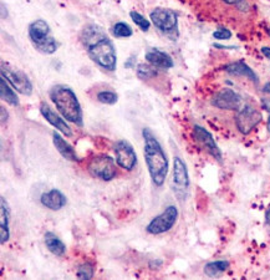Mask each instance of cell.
Returning a JSON list of instances; mask_svg holds the SVG:
<instances>
[{"instance_id":"8","label":"cell","mask_w":270,"mask_h":280,"mask_svg":"<svg viewBox=\"0 0 270 280\" xmlns=\"http://www.w3.org/2000/svg\"><path fill=\"white\" fill-rule=\"evenodd\" d=\"M152 23L162 33L171 35L177 33L178 17L173 10L166 8H157L149 14Z\"/></svg>"},{"instance_id":"27","label":"cell","mask_w":270,"mask_h":280,"mask_svg":"<svg viewBox=\"0 0 270 280\" xmlns=\"http://www.w3.org/2000/svg\"><path fill=\"white\" fill-rule=\"evenodd\" d=\"M97 100L101 104L115 105L117 100H119V96H117V94L112 92V91H100L97 94Z\"/></svg>"},{"instance_id":"32","label":"cell","mask_w":270,"mask_h":280,"mask_svg":"<svg viewBox=\"0 0 270 280\" xmlns=\"http://www.w3.org/2000/svg\"><path fill=\"white\" fill-rule=\"evenodd\" d=\"M261 54H263L266 59H269L270 60V48H268V46L261 48Z\"/></svg>"},{"instance_id":"14","label":"cell","mask_w":270,"mask_h":280,"mask_svg":"<svg viewBox=\"0 0 270 280\" xmlns=\"http://www.w3.org/2000/svg\"><path fill=\"white\" fill-rule=\"evenodd\" d=\"M40 112H41L42 117L45 118V120L47 121V122L50 123V125L52 126V127H55L56 130L60 131L61 133H64L65 136L70 137L72 134L70 126L66 123L65 118L61 117V116H59L54 110L51 109V107L49 106V105L46 104V102H42L41 105H40Z\"/></svg>"},{"instance_id":"2","label":"cell","mask_w":270,"mask_h":280,"mask_svg":"<svg viewBox=\"0 0 270 280\" xmlns=\"http://www.w3.org/2000/svg\"><path fill=\"white\" fill-rule=\"evenodd\" d=\"M142 136L144 139V162H146L147 169H148L149 177H151L154 185L161 187L168 174V158L161 144L154 137L151 130L144 128L142 131Z\"/></svg>"},{"instance_id":"18","label":"cell","mask_w":270,"mask_h":280,"mask_svg":"<svg viewBox=\"0 0 270 280\" xmlns=\"http://www.w3.org/2000/svg\"><path fill=\"white\" fill-rule=\"evenodd\" d=\"M0 203H2V209H0V242H2V244H4L10 238V211L7 199L4 197H2V199H0Z\"/></svg>"},{"instance_id":"16","label":"cell","mask_w":270,"mask_h":280,"mask_svg":"<svg viewBox=\"0 0 270 280\" xmlns=\"http://www.w3.org/2000/svg\"><path fill=\"white\" fill-rule=\"evenodd\" d=\"M144 59L148 61L151 65H153L157 69L168 70L172 69L175 66L173 59L168 55L165 51H161L158 49H148L144 54Z\"/></svg>"},{"instance_id":"22","label":"cell","mask_w":270,"mask_h":280,"mask_svg":"<svg viewBox=\"0 0 270 280\" xmlns=\"http://www.w3.org/2000/svg\"><path fill=\"white\" fill-rule=\"evenodd\" d=\"M0 96H2L3 101H7L12 106H18L19 105L17 92L10 87L9 82L4 77H2V80H0Z\"/></svg>"},{"instance_id":"7","label":"cell","mask_w":270,"mask_h":280,"mask_svg":"<svg viewBox=\"0 0 270 280\" xmlns=\"http://www.w3.org/2000/svg\"><path fill=\"white\" fill-rule=\"evenodd\" d=\"M2 77H4L13 86V88L21 95L30 96L33 94V85L25 72L21 70L2 63Z\"/></svg>"},{"instance_id":"20","label":"cell","mask_w":270,"mask_h":280,"mask_svg":"<svg viewBox=\"0 0 270 280\" xmlns=\"http://www.w3.org/2000/svg\"><path fill=\"white\" fill-rule=\"evenodd\" d=\"M44 242L47 250H49L51 254L56 255V257H63L66 253V246L64 244V242L61 241L56 234L52 233V231H46V233H45Z\"/></svg>"},{"instance_id":"9","label":"cell","mask_w":270,"mask_h":280,"mask_svg":"<svg viewBox=\"0 0 270 280\" xmlns=\"http://www.w3.org/2000/svg\"><path fill=\"white\" fill-rule=\"evenodd\" d=\"M115 156H116V163L126 171H132L137 165V155L133 150L132 145L126 139H120L115 144L114 147Z\"/></svg>"},{"instance_id":"29","label":"cell","mask_w":270,"mask_h":280,"mask_svg":"<svg viewBox=\"0 0 270 280\" xmlns=\"http://www.w3.org/2000/svg\"><path fill=\"white\" fill-rule=\"evenodd\" d=\"M125 67L126 69H133L135 67V56H131L130 59L125 63Z\"/></svg>"},{"instance_id":"25","label":"cell","mask_w":270,"mask_h":280,"mask_svg":"<svg viewBox=\"0 0 270 280\" xmlns=\"http://www.w3.org/2000/svg\"><path fill=\"white\" fill-rule=\"evenodd\" d=\"M77 278L80 279H92L93 275H95V269H93V265L90 263H84L77 268L76 273Z\"/></svg>"},{"instance_id":"4","label":"cell","mask_w":270,"mask_h":280,"mask_svg":"<svg viewBox=\"0 0 270 280\" xmlns=\"http://www.w3.org/2000/svg\"><path fill=\"white\" fill-rule=\"evenodd\" d=\"M29 37L37 51L45 55H51L58 50V42L50 35V26L42 19L33 21L29 25Z\"/></svg>"},{"instance_id":"35","label":"cell","mask_w":270,"mask_h":280,"mask_svg":"<svg viewBox=\"0 0 270 280\" xmlns=\"http://www.w3.org/2000/svg\"><path fill=\"white\" fill-rule=\"evenodd\" d=\"M263 91H264V92H265V94H270V82L265 83V86H264Z\"/></svg>"},{"instance_id":"17","label":"cell","mask_w":270,"mask_h":280,"mask_svg":"<svg viewBox=\"0 0 270 280\" xmlns=\"http://www.w3.org/2000/svg\"><path fill=\"white\" fill-rule=\"evenodd\" d=\"M52 142H54L55 149L58 150V152L60 153L65 160L71 161V162L79 161V157H77L75 150L72 149V146H70V144H68V142L64 139L63 136H60L59 132L55 131L54 133H52Z\"/></svg>"},{"instance_id":"6","label":"cell","mask_w":270,"mask_h":280,"mask_svg":"<svg viewBox=\"0 0 270 280\" xmlns=\"http://www.w3.org/2000/svg\"><path fill=\"white\" fill-rule=\"evenodd\" d=\"M87 169H89V172L92 177L107 182L114 179L117 174L115 160L106 155H100L93 157L92 160L90 161Z\"/></svg>"},{"instance_id":"13","label":"cell","mask_w":270,"mask_h":280,"mask_svg":"<svg viewBox=\"0 0 270 280\" xmlns=\"http://www.w3.org/2000/svg\"><path fill=\"white\" fill-rule=\"evenodd\" d=\"M213 105L221 110H232L237 111L242 105V98L232 88H223L213 99Z\"/></svg>"},{"instance_id":"34","label":"cell","mask_w":270,"mask_h":280,"mask_svg":"<svg viewBox=\"0 0 270 280\" xmlns=\"http://www.w3.org/2000/svg\"><path fill=\"white\" fill-rule=\"evenodd\" d=\"M214 48H218V49H235V46H223V45L214 44Z\"/></svg>"},{"instance_id":"3","label":"cell","mask_w":270,"mask_h":280,"mask_svg":"<svg viewBox=\"0 0 270 280\" xmlns=\"http://www.w3.org/2000/svg\"><path fill=\"white\" fill-rule=\"evenodd\" d=\"M50 99L65 120L77 126L84 125L81 105L74 91L69 86L56 85L50 90Z\"/></svg>"},{"instance_id":"36","label":"cell","mask_w":270,"mask_h":280,"mask_svg":"<svg viewBox=\"0 0 270 280\" xmlns=\"http://www.w3.org/2000/svg\"><path fill=\"white\" fill-rule=\"evenodd\" d=\"M266 128L270 132V111H269V116H268V122H266Z\"/></svg>"},{"instance_id":"15","label":"cell","mask_w":270,"mask_h":280,"mask_svg":"<svg viewBox=\"0 0 270 280\" xmlns=\"http://www.w3.org/2000/svg\"><path fill=\"white\" fill-rule=\"evenodd\" d=\"M40 202H41L42 206L46 207L50 211H60L61 208L66 206L68 198L60 190L52 188L49 192L42 193L41 197H40Z\"/></svg>"},{"instance_id":"26","label":"cell","mask_w":270,"mask_h":280,"mask_svg":"<svg viewBox=\"0 0 270 280\" xmlns=\"http://www.w3.org/2000/svg\"><path fill=\"white\" fill-rule=\"evenodd\" d=\"M130 17L133 20V23L136 24V25L138 26V28L141 29L142 31H147L149 30V26H151V23H149V20H147L146 18L142 17V15L140 14V13L135 12V10H132V12L130 13Z\"/></svg>"},{"instance_id":"30","label":"cell","mask_w":270,"mask_h":280,"mask_svg":"<svg viewBox=\"0 0 270 280\" xmlns=\"http://www.w3.org/2000/svg\"><path fill=\"white\" fill-rule=\"evenodd\" d=\"M265 225H266V229H268L270 234V209H268L265 213Z\"/></svg>"},{"instance_id":"31","label":"cell","mask_w":270,"mask_h":280,"mask_svg":"<svg viewBox=\"0 0 270 280\" xmlns=\"http://www.w3.org/2000/svg\"><path fill=\"white\" fill-rule=\"evenodd\" d=\"M5 121H8V111L5 107H2V125H4Z\"/></svg>"},{"instance_id":"21","label":"cell","mask_w":270,"mask_h":280,"mask_svg":"<svg viewBox=\"0 0 270 280\" xmlns=\"http://www.w3.org/2000/svg\"><path fill=\"white\" fill-rule=\"evenodd\" d=\"M229 268L228 260H215V262H210L205 264L204 266V274L209 278H217V276L222 275L227 269Z\"/></svg>"},{"instance_id":"1","label":"cell","mask_w":270,"mask_h":280,"mask_svg":"<svg viewBox=\"0 0 270 280\" xmlns=\"http://www.w3.org/2000/svg\"><path fill=\"white\" fill-rule=\"evenodd\" d=\"M80 39L86 48L87 55L93 63L107 71L112 72L116 70V49L102 29L96 25L85 26Z\"/></svg>"},{"instance_id":"11","label":"cell","mask_w":270,"mask_h":280,"mask_svg":"<svg viewBox=\"0 0 270 280\" xmlns=\"http://www.w3.org/2000/svg\"><path fill=\"white\" fill-rule=\"evenodd\" d=\"M260 121L261 114L252 106H245L244 109L239 110L237 117H235L238 130L243 134H248L249 132H252Z\"/></svg>"},{"instance_id":"28","label":"cell","mask_w":270,"mask_h":280,"mask_svg":"<svg viewBox=\"0 0 270 280\" xmlns=\"http://www.w3.org/2000/svg\"><path fill=\"white\" fill-rule=\"evenodd\" d=\"M213 37L217 40H228L232 37V33L228 29H217L213 33Z\"/></svg>"},{"instance_id":"24","label":"cell","mask_w":270,"mask_h":280,"mask_svg":"<svg viewBox=\"0 0 270 280\" xmlns=\"http://www.w3.org/2000/svg\"><path fill=\"white\" fill-rule=\"evenodd\" d=\"M112 34L115 37H130L132 36L133 30L130 25L124 21H119L112 26Z\"/></svg>"},{"instance_id":"37","label":"cell","mask_w":270,"mask_h":280,"mask_svg":"<svg viewBox=\"0 0 270 280\" xmlns=\"http://www.w3.org/2000/svg\"><path fill=\"white\" fill-rule=\"evenodd\" d=\"M268 33H269V35H270V29H269V30H268Z\"/></svg>"},{"instance_id":"33","label":"cell","mask_w":270,"mask_h":280,"mask_svg":"<svg viewBox=\"0 0 270 280\" xmlns=\"http://www.w3.org/2000/svg\"><path fill=\"white\" fill-rule=\"evenodd\" d=\"M224 2H226L227 4L233 5V4H239V3H242L243 0H224Z\"/></svg>"},{"instance_id":"12","label":"cell","mask_w":270,"mask_h":280,"mask_svg":"<svg viewBox=\"0 0 270 280\" xmlns=\"http://www.w3.org/2000/svg\"><path fill=\"white\" fill-rule=\"evenodd\" d=\"M193 138L196 139L197 144H198L203 150L207 151L213 158H215L217 161L221 162L222 152L221 150H219V147L217 146L214 138H213V136L210 134V132H208L204 127H202V126H194Z\"/></svg>"},{"instance_id":"23","label":"cell","mask_w":270,"mask_h":280,"mask_svg":"<svg viewBox=\"0 0 270 280\" xmlns=\"http://www.w3.org/2000/svg\"><path fill=\"white\" fill-rule=\"evenodd\" d=\"M157 67L153 65H147V64H138L137 69H136V74H137V77L141 80H149L153 79V77L157 76Z\"/></svg>"},{"instance_id":"10","label":"cell","mask_w":270,"mask_h":280,"mask_svg":"<svg viewBox=\"0 0 270 280\" xmlns=\"http://www.w3.org/2000/svg\"><path fill=\"white\" fill-rule=\"evenodd\" d=\"M173 191L177 197L183 198L189 187V174L186 163L181 157H175L173 160Z\"/></svg>"},{"instance_id":"5","label":"cell","mask_w":270,"mask_h":280,"mask_svg":"<svg viewBox=\"0 0 270 280\" xmlns=\"http://www.w3.org/2000/svg\"><path fill=\"white\" fill-rule=\"evenodd\" d=\"M178 219V209L176 206L166 207L165 211L157 217H154L148 225L146 227L147 233L152 236H159V234L166 233L175 227L176 222Z\"/></svg>"},{"instance_id":"19","label":"cell","mask_w":270,"mask_h":280,"mask_svg":"<svg viewBox=\"0 0 270 280\" xmlns=\"http://www.w3.org/2000/svg\"><path fill=\"white\" fill-rule=\"evenodd\" d=\"M226 71L228 74L233 75V76H243L247 77L248 80H252L254 83H258V76H256L255 72L250 69L249 66L247 65L243 61H238V63L229 64V65L226 66Z\"/></svg>"}]
</instances>
